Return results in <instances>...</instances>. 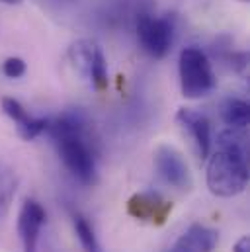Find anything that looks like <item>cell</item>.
<instances>
[{
  "mask_svg": "<svg viewBox=\"0 0 250 252\" xmlns=\"http://www.w3.org/2000/svg\"><path fill=\"white\" fill-rule=\"evenodd\" d=\"M57 145L59 157L66 170L82 184L96 182V157L86 137V124L78 114H64L59 120L49 122L47 129Z\"/></svg>",
  "mask_w": 250,
  "mask_h": 252,
  "instance_id": "1",
  "label": "cell"
},
{
  "mask_svg": "<svg viewBox=\"0 0 250 252\" xmlns=\"http://www.w3.org/2000/svg\"><path fill=\"white\" fill-rule=\"evenodd\" d=\"M207 188L213 195L233 197L243 193L249 186L247 153L237 149H219L207 157Z\"/></svg>",
  "mask_w": 250,
  "mask_h": 252,
  "instance_id": "2",
  "label": "cell"
},
{
  "mask_svg": "<svg viewBox=\"0 0 250 252\" xmlns=\"http://www.w3.org/2000/svg\"><path fill=\"white\" fill-rule=\"evenodd\" d=\"M180 88L189 100H199L215 90V74L207 55L199 47H186L180 53L178 61Z\"/></svg>",
  "mask_w": 250,
  "mask_h": 252,
  "instance_id": "3",
  "label": "cell"
},
{
  "mask_svg": "<svg viewBox=\"0 0 250 252\" xmlns=\"http://www.w3.org/2000/svg\"><path fill=\"white\" fill-rule=\"evenodd\" d=\"M68 59L76 72L98 92L108 88V66L102 47L92 39H78L68 49Z\"/></svg>",
  "mask_w": 250,
  "mask_h": 252,
  "instance_id": "4",
  "label": "cell"
},
{
  "mask_svg": "<svg viewBox=\"0 0 250 252\" xmlns=\"http://www.w3.org/2000/svg\"><path fill=\"white\" fill-rule=\"evenodd\" d=\"M137 37L143 51L153 59H162L168 55L174 41V24L170 18H156L143 14L137 20Z\"/></svg>",
  "mask_w": 250,
  "mask_h": 252,
  "instance_id": "5",
  "label": "cell"
},
{
  "mask_svg": "<svg viewBox=\"0 0 250 252\" xmlns=\"http://www.w3.org/2000/svg\"><path fill=\"white\" fill-rule=\"evenodd\" d=\"M158 176L172 188L188 189L191 186V174L182 153L172 145H160L153 157Z\"/></svg>",
  "mask_w": 250,
  "mask_h": 252,
  "instance_id": "6",
  "label": "cell"
},
{
  "mask_svg": "<svg viewBox=\"0 0 250 252\" xmlns=\"http://www.w3.org/2000/svg\"><path fill=\"white\" fill-rule=\"evenodd\" d=\"M172 211V203L166 201L158 193H135L127 201V213L143 223L151 225H164Z\"/></svg>",
  "mask_w": 250,
  "mask_h": 252,
  "instance_id": "7",
  "label": "cell"
},
{
  "mask_svg": "<svg viewBox=\"0 0 250 252\" xmlns=\"http://www.w3.org/2000/svg\"><path fill=\"white\" fill-rule=\"evenodd\" d=\"M45 223V209L35 199H26L18 215V235L24 252H37L39 233Z\"/></svg>",
  "mask_w": 250,
  "mask_h": 252,
  "instance_id": "8",
  "label": "cell"
},
{
  "mask_svg": "<svg viewBox=\"0 0 250 252\" xmlns=\"http://www.w3.org/2000/svg\"><path fill=\"white\" fill-rule=\"evenodd\" d=\"M176 120L191 137L197 155L201 158H207L211 153V124H209V120L203 114L189 110V108H180L176 114Z\"/></svg>",
  "mask_w": 250,
  "mask_h": 252,
  "instance_id": "9",
  "label": "cell"
},
{
  "mask_svg": "<svg viewBox=\"0 0 250 252\" xmlns=\"http://www.w3.org/2000/svg\"><path fill=\"white\" fill-rule=\"evenodd\" d=\"M215 245H217V231L195 223L174 243L170 252H211Z\"/></svg>",
  "mask_w": 250,
  "mask_h": 252,
  "instance_id": "10",
  "label": "cell"
},
{
  "mask_svg": "<svg viewBox=\"0 0 250 252\" xmlns=\"http://www.w3.org/2000/svg\"><path fill=\"white\" fill-rule=\"evenodd\" d=\"M16 191H18V174H16V170L8 162L0 160V219H4L8 215Z\"/></svg>",
  "mask_w": 250,
  "mask_h": 252,
  "instance_id": "11",
  "label": "cell"
},
{
  "mask_svg": "<svg viewBox=\"0 0 250 252\" xmlns=\"http://www.w3.org/2000/svg\"><path fill=\"white\" fill-rule=\"evenodd\" d=\"M250 110L249 104L241 98H229L223 106V122L231 129H241L245 131L249 126Z\"/></svg>",
  "mask_w": 250,
  "mask_h": 252,
  "instance_id": "12",
  "label": "cell"
},
{
  "mask_svg": "<svg viewBox=\"0 0 250 252\" xmlns=\"http://www.w3.org/2000/svg\"><path fill=\"white\" fill-rule=\"evenodd\" d=\"M74 233H76V239H78L80 247L84 249V252H104L96 233H94V227L90 225V221L86 217L74 215Z\"/></svg>",
  "mask_w": 250,
  "mask_h": 252,
  "instance_id": "13",
  "label": "cell"
},
{
  "mask_svg": "<svg viewBox=\"0 0 250 252\" xmlns=\"http://www.w3.org/2000/svg\"><path fill=\"white\" fill-rule=\"evenodd\" d=\"M18 127V135L24 139V141H33L37 139L39 135H43L47 129H49V120H43V118H30L28 122L20 124Z\"/></svg>",
  "mask_w": 250,
  "mask_h": 252,
  "instance_id": "14",
  "label": "cell"
},
{
  "mask_svg": "<svg viewBox=\"0 0 250 252\" xmlns=\"http://www.w3.org/2000/svg\"><path fill=\"white\" fill-rule=\"evenodd\" d=\"M2 110H4V114L16 124V126H20V124H24V122H28L31 116L26 112V108L18 102V100H14V98H2Z\"/></svg>",
  "mask_w": 250,
  "mask_h": 252,
  "instance_id": "15",
  "label": "cell"
},
{
  "mask_svg": "<svg viewBox=\"0 0 250 252\" xmlns=\"http://www.w3.org/2000/svg\"><path fill=\"white\" fill-rule=\"evenodd\" d=\"M2 72L8 78H20V76L26 74V63L20 57H10V59H6L4 64H2Z\"/></svg>",
  "mask_w": 250,
  "mask_h": 252,
  "instance_id": "16",
  "label": "cell"
},
{
  "mask_svg": "<svg viewBox=\"0 0 250 252\" xmlns=\"http://www.w3.org/2000/svg\"><path fill=\"white\" fill-rule=\"evenodd\" d=\"M233 252H250V239L247 237V235H245V237H241V239L235 243Z\"/></svg>",
  "mask_w": 250,
  "mask_h": 252,
  "instance_id": "17",
  "label": "cell"
},
{
  "mask_svg": "<svg viewBox=\"0 0 250 252\" xmlns=\"http://www.w3.org/2000/svg\"><path fill=\"white\" fill-rule=\"evenodd\" d=\"M0 2H4V4H20L22 0H0Z\"/></svg>",
  "mask_w": 250,
  "mask_h": 252,
  "instance_id": "18",
  "label": "cell"
},
{
  "mask_svg": "<svg viewBox=\"0 0 250 252\" xmlns=\"http://www.w3.org/2000/svg\"><path fill=\"white\" fill-rule=\"evenodd\" d=\"M241 2H249V0H241Z\"/></svg>",
  "mask_w": 250,
  "mask_h": 252,
  "instance_id": "19",
  "label": "cell"
}]
</instances>
